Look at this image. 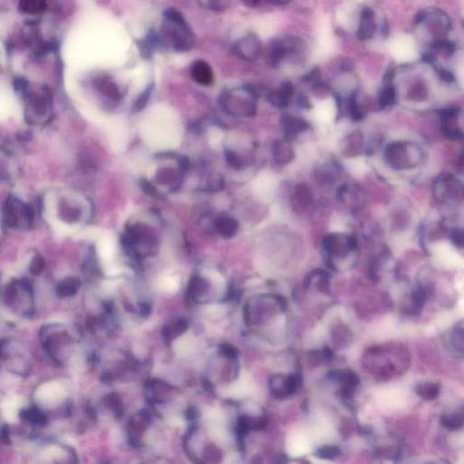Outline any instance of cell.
<instances>
[{"mask_svg": "<svg viewBox=\"0 0 464 464\" xmlns=\"http://www.w3.org/2000/svg\"><path fill=\"white\" fill-rule=\"evenodd\" d=\"M329 376L330 379H333L341 384L340 394L343 398H351L359 385L358 375L351 370H335L329 374Z\"/></svg>", "mask_w": 464, "mask_h": 464, "instance_id": "7", "label": "cell"}, {"mask_svg": "<svg viewBox=\"0 0 464 464\" xmlns=\"http://www.w3.org/2000/svg\"><path fill=\"white\" fill-rule=\"evenodd\" d=\"M64 394V389L58 384H48L42 386L38 391L37 395L44 402H54L62 397Z\"/></svg>", "mask_w": 464, "mask_h": 464, "instance_id": "17", "label": "cell"}, {"mask_svg": "<svg viewBox=\"0 0 464 464\" xmlns=\"http://www.w3.org/2000/svg\"><path fill=\"white\" fill-rule=\"evenodd\" d=\"M216 230L219 234L225 238H233L237 234L238 223L235 219L230 217H222L218 219L216 224Z\"/></svg>", "mask_w": 464, "mask_h": 464, "instance_id": "15", "label": "cell"}, {"mask_svg": "<svg viewBox=\"0 0 464 464\" xmlns=\"http://www.w3.org/2000/svg\"><path fill=\"white\" fill-rule=\"evenodd\" d=\"M156 179L158 182H160L161 184L173 185L176 184L177 182L179 181L180 176L175 170L165 168L158 172L156 174Z\"/></svg>", "mask_w": 464, "mask_h": 464, "instance_id": "21", "label": "cell"}, {"mask_svg": "<svg viewBox=\"0 0 464 464\" xmlns=\"http://www.w3.org/2000/svg\"><path fill=\"white\" fill-rule=\"evenodd\" d=\"M434 193L438 201L450 202L453 199L459 197V195H461V186L451 175H443L436 181Z\"/></svg>", "mask_w": 464, "mask_h": 464, "instance_id": "6", "label": "cell"}, {"mask_svg": "<svg viewBox=\"0 0 464 464\" xmlns=\"http://www.w3.org/2000/svg\"><path fill=\"white\" fill-rule=\"evenodd\" d=\"M259 44L257 39L251 35L240 38L235 43L233 52L238 58L245 60H252L259 53Z\"/></svg>", "mask_w": 464, "mask_h": 464, "instance_id": "8", "label": "cell"}, {"mask_svg": "<svg viewBox=\"0 0 464 464\" xmlns=\"http://www.w3.org/2000/svg\"><path fill=\"white\" fill-rule=\"evenodd\" d=\"M162 46L178 52H187L195 45V37L183 15L179 10L169 8L163 12V21L159 34Z\"/></svg>", "mask_w": 464, "mask_h": 464, "instance_id": "1", "label": "cell"}, {"mask_svg": "<svg viewBox=\"0 0 464 464\" xmlns=\"http://www.w3.org/2000/svg\"><path fill=\"white\" fill-rule=\"evenodd\" d=\"M333 37L331 26L327 19H324L320 25L318 39V54L321 57L327 56L333 49Z\"/></svg>", "mask_w": 464, "mask_h": 464, "instance_id": "12", "label": "cell"}, {"mask_svg": "<svg viewBox=\"0 0 464 464\" xmlns=\"http://www.w3.org/2000/svg\"><path fill=\"white\" fill-rule=\"evenodd\" d=\"M463 410L460 408L459 410L453 412L450 415H444L441 418V423L444 427L450 431L460 430L463 426Z\"/></svg>", "mask_w": 464, "mask_h": 464, "instance_id": "18", "label": "cell"}, {"mask_svg": "<svg viewBox=\"0 0 464 464\" xmlns=\"http://www.w3.org/2000/svg\"><path fill=\"white\" fill-rule=\"evenodd\" d=\"M294 150L288 140L277 141L273 145V157L277 163L288 165L294 158Z\"/></svg>", "mask_w": 464, "mask_h": 464, "instance_id": "13", "label": "cell"}, {"mask_svg": "<svg viewBox=\"0 0 464 464\" xmlns=\"http://www.w3.org/2000/svg\"><path fill=\"white\" fill-rule=\"evenodd\" d=\"M152 90H153V84L150 85V86L144 90V93L140 95V97L137 99V101H136L134 105H133V110H134V111H140V110H142V109L146 105V103L148 102L150 96L152 95Z\"/></svg>", "mask_w": 464, "mask_h": 464, "instance_id": "24", "label": "cell"}, {"mask_svg": "<svg viewBox=\"0 0 464 464\" xmlns=\"http://www.w3.org/2000/svg\"><path fill=\"white\" fill-rule=\"evenodd\" d=\"M95 87L97 90L108 98L118 100L121 98L119 87L108 78H98L95 80Z\"/></svg>", "mask_w": 464, "mask_h": 464, "instance_id": "16", "label": "cell"}, {"mask_svg": "<svg viewBox=\"0 0 464 464\" xmlns=\"http://www.w3.org/2000/svg\"><path fill=\"white\" fill-rule=\"evenodd\" d=\"M391 54L399 63L414 61L418 56L415 39L408 35L394 37L390 44Z\"/></svg>", "mask_w": 464, "mask_h": 464, "instance_id": "3", "label": "cell"}, {"mask_svg": "<svg viewBox=\"0 0 464 464\" xmlns=\"http://www.w3.org/2000/svg\"><path fill=\"white\" fill-rule=\"evenodd\" d=\"M452 241L455 244L456 246L461 248L463 245V234L462 231L460 230H455L452 232Z\"/></svg>", "mask_w": 464, "mask_h": 464, "instance_id": "30", "label": "cell"}, {"mask_svg": "<svg viewBox=\"0 0 464 464\" xmlns=\"http://www.w3.org/2000/svg\"><path fill=\"white\" fill-rule=\"evenodd\" d=\"M357 248V240L352 237H341L340 235H327L324 239V249L329 255L343 257Z\"/></svg>", "mask_w": 464, "mask_h": 464, "instance_id": "5", "label": "cell"}, {"mask_svg": "<svg viewBox=\"0 0 464 464\" xmlns=\"http://www.w3.org/2000/svg\"><path fill=\"white\" fill-rule=\"evenodd\" d=\"M313 203V194L308 186L300 184L296 187L293 197V207L296 212L303 213L311 207Z\"/></svg>", "mask_w": 464, "mask_h": 464, "instance_id": "11", "label": "cell"}, {"mask_svg": "<svg viewBox=\"0 0 464 464\" xmlns=\"http://www.w3.org/2000/svg\"><path fill=\"white\" fill-rule=\"evenodd\" d=\"M340 453H341L340 449L337 446L327 445V446H323V447L319 448L316 451V454L317 457L322 458V459L333 460V459H336L338 456L340 455Z\"/></svg>", "mask_w": 464, "mask_h": 464, "instance_id": "22", "label": "cell"}, {"mask_svg": "<svg viewBox=\"0 0 464 464\" xmlns=\"http://www.w3.org/2000/svg\"><path fill=\"white\" fill-rule=\"evenodd\" d=\"M286 140L290 141L298 135L302 131H306L308 124L306 121L295 116H283L281 119Z\"/></svg>", "mask_w": 464, "mask_h": 464, "instance_id": "10", "label": "cell"}, {"mask_svg": "<svg viewBox=\"0 0 464 464\" xmlns=\"http://www.w3.org/2000/svg\"><path fill=\"white\" fill-rule=\"evenodd\" d=\"M48 9V0H19L21 12L29 16H39Z\"/></svg>", "mask_w": 464, "mask_h": 464, "instance_id": "14", "label": "cell"}, {"mask_svg": "<svg viewBox=\"0 0 464 464\" xmlns=\"http://www.w3.org/2000/svg\"><path fill=\"white\" fill-rule=\"evenodd\" d=\"M415 391L420 397L427 401H431L438 397L440 394V386L438 384L434 383H422L416 386Z\"/></svg>", "mask_w": 464, "mask_h": 464, "instance_id": "19", "label": "cell"}, {"mask_svg": "<svg viewBox=\"0 0 464 464\" xmlns=\"http://www.w3.org/2000/svg\"><path fill=\"white\" fill-rule=\"evenodd\" d=\"M385 158L392 168L405 170L419 165L421 152L411 143L394 142L387 145Z\"/></svg>", "mask_w": 464, "mask_h": 464, "instance_id": "2", "label": "cell"}, {"mask_svg": "<svg viewBox=\"0 0 464 464\" xmlns=\"http://www.w3.org/2000/svg\"><path fill=\"white\" fill-rule=\"evenodd\" d=\"M17 405V403H15L14 401H9V402H6L3 404V406H2L3 414H4L7 419L13 420L15 418V413H16Z\"/></svg>", "mask_w": 464, "mask_h": 464, "instance_id": "27", "label": "cell"}, {"mask_svg": "<svg viewBox=\"0 0 464 464\" xmlns=\"http://www.w3.org/2000/svg\"><path fill=\"white\" fill-rule=\"evenodd\" d=\"M358 1H364V0H358Z\"/></svg>", "mask_w": 464, "mask_h": 464, "instance_id": "33", "label": "cell"}, {"mask_svg": "<svg viewBox=\"0 0 464 464\" xmlns=\"http://www.w3.org/2000/svg\"><path fill=\"white\" fill-rule=\"evenodd\" d=\"M221 104L222 107L234 115H250L254 114V103L250 100L240 97L236 91H227L221 95Z\"/></svg>", "mask_w": 464, "mask_h": 464, "instance_id": "4", "label": "cell"}, {"mask_svg": "<svg viewBox=\"0 0 464 464\" xmlns=\"http://www.w3.org/2000/svg\"><path fill=\"white\" fill-rule=\"evenodd\" d=\"M192 76L195 82L203 87L211 86L214 80L213 70L211 66L204 61L198 60L192 66Z\"/></svg>", "mask_w": 464, "mask_h": 464, "instance_id": "9", "label": "cell"}, {"mask_svg": "<svg viewBox=\"0 0 464 464\" xmlns=\"http://www.w3.org/2000/svg\"><path fill=\"white\" fill-rule=\"evenodd\" d=\"M190 340H182V343H181L179 346H178V350L179 352L181 353H189V351H192V348H193V342H189Z\"/></svg>", "mask_w": 464, "mask_h": 464, "instance_id": "31", "label": "cell"}, {"mask_svg": "<svg viewBox=\"0 0 464 464\" xmlns=\"http://www.w3.org/2000/svg\"><path fill=\"white\" fill-rule=\"evenodd\" d=\"M452 344L454 345L455 349L458 350L460 353L463 352V327L462 322L456 324L453 333H452Z\"/></svg>", "mask_w": 464, "mask_h": 464, "instance_id": "23", "label": "cell"}, {"mask_svg": "<svg viewBox=\"0 0 464 464\" xmlns=\"http://www.w3.org/2000/svg\"><path fill=\"white\" fill-rule=\"evenodd\" d=\"M203 8L210 10H222L227 6L228 0H198Z\"/></svg>", "mask_w": 464, "mask_h": 464, "instance_id": "25", "label": "cell"}, {"mask_svg": "<svg viewBox=\"0 0 464 464\" xmlns=\"http://www.w3.org/2000/svg\"><path fill=\"white\" fill-rule=\"evenodd\" d=\"M141 184H142V188L145 192V193H147L150 196H152V197L154 198H161L160 193L157 190L156 188L152 183H150V182L145 181V180H143Z\"/></svg>", "mask_w": 464, "mask_h": 464, "instance_id": "28", "label": "cell"}, {"mask_svg": "<svg viewBox=\"0 0 464 464\" xmlns=\"http://www.w3.org/2000/svg\"><path fill=\"white\" fill-rule=\"evenodd\" d=\"M248 7H254L259 2V0H243Z\"/></svg>", "mask_w": 464, "mask_h": 464, "instance_id": "32", "label": "cell"}, {"mask_svg": "<svg viewBox=\"0 0 464 464\" xmlns=\"http://www.w3.org/2000/svg\"><path fill=\"white\" fill-rule=\"evenodd\" d=\"M226 159L227 161L229 162V165L233 167L234 169H239L240 168V160L238 158V155L234 153L231 151H227L226 152Z\"/></svg>", "mask_w": 464, "mask_h": 464, "instance_id": "29", "label": "cell"}, {"mask_svg": "<svg viewBox=\"0 0 464 464\" xmlns=\"http://www.w3.org/2000/svg\"><path fill=\"white\" fill-rule=\"evenodd\" d=\"M316 180L322 186H330L335 182L334 175L327 170H321L316 175Z\"/></svg>", "mask_w": 464, "mask_h": 464, "instance_id": "26", "label": "cell"}, {"mask_svg": "<svg viewBox=\"0 0 464 464\" xmlns=\"http://www.w3.org/2000/svg\"><path fill=\"white\" fill-rule=\"evenodd\" d=\"M337 20L342 25H344L346 29L351 28L353 24V20H354L352 5L346 3L344 6H342L337 11Z\"/></svg>", "mask_w": 464, "mask_h": 464, "instance_id": "20", "label": "cell"}]
</instances>
